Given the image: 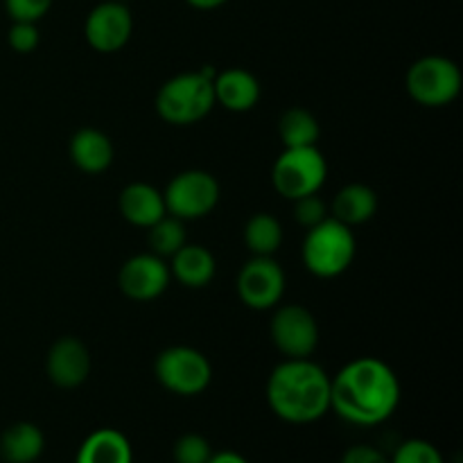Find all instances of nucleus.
Returning a JSON list of instances; mask_svg holds the SVG:
<instances>
[{
    "label": "nucleus",
    "instance_id": "12",
    "mask_svg": "<svg viewBox=\"0 0 463 463\" xmlns=\"http://www.w3.org/2000/svg\"><path fill=\"white\" fill-rule=\"evenodd\" d=\"M170 265L163 258L149 253L131 256L118 271V288L131 301H154L170 288Z\"/></svg>",
    "mask_w": 463,
    "mask_h": 463
},
{
    "label": "nucleus",
    "instance_id": "32",
    "mask_svg": "<svg viewBox=\"0 0 463 463\" xmlns=\"http://www.w3.org/2000/svg\"><path fill=\"white\" fill-rule=\"evenodd\" d=\"M113 3H125L127 5V0H113Z\"/></svg>",
    "mask_w": 463,
    "mask_h": 463
},
{
    "label": "nucleus",
    "instance_id": "7",
    "mask_svg": "<svg viewBox=\"0 0 463 463\" xmlns=\"http://www.w3.org/2000/svg\"><path fill=\"white\" fill-rule=\"evenodd\" d=\"M154 375L175 396H199L213 380V366L202 351L193 346H170L158 353Z\"/></svg>",
    "mask_w": 463,
    "mask_h": 463
},
{
    "label": "nucleus",
    "instance_id": "16",
    "mask_svg": "<svg viewBox=\"0 0 463 463\" xmlns=\"http://www.w3.org/2000/svg\"><path fill=\"white\" fill-rule=\"evenodd\" d=\"M215 256L202 244L185 242L170 258V274L188 289H202L211 285V280L215 279Z\"/></svg>",
    "mask_w": 463,
    "mask_h": 463
},
{
    "label": "nucleus",
    "instance_id": "3",
    "mask_svg": "<svg viewBox=\"0 0 463 463\" xmlns=\"http://www.w3.org/2000/svg\"><path fill=\"white\" fill-rule=\"evenodd\" d=\"M213 66L181 72L167 80L156 93V113L161 120L175 127H190L202 122L215 107L213 93Z\"/></svg>",
    "mask_w": 463,
    "mask_h": 463
},
{
    "label": "nucleus",
    "instance_id": "8",
    "mask_svg": "<svg viewBox=\"0 0 463 463\" xmlns=\"http://www.w3.org/2000/svg\"><path fill=\"white\" fill-rule=\"evenodd\" d=\"M163 199H165L167 215H175L184 222L202 220L211 215L220 203V184L206 170H185L167 184Z\"/></svg>",
    "mask_w": 463,
    "mask_h": 463
},
{
    "label": "nucleus",
    "instance_id": "4",
    "mask_svg": "<svg viewBox=\"0 0 463 463\" xmlns=\"http://www.w3.org/2000/svg\"><path fill=\"white\" fill-rule=\"evenodd\" d=\"M357 240L351 226L335 217H326L321 224L307 229L301 258L306 269L317 279H337L353 265Z\"/></svg>",
    "mask_w": 463,
    "mask_h": 463
},
{
    "label": "nucleus",
    "instance_id": "25",
    "mask_svg": "<svg viewBox=\"0 0 463 463\" xmlns=\"http://www.w3.org/2000/svg\"><path fill=\"white\" fill-rule=\"evenodd\" d=\"M392 463H446L437 446L425 439H407L393 452Z\"/></svg>",
    "mask_w": 463,
    "mask_h": 463
},
{
    "label": "nucleus",
    "instance_id": "23",
    "mask_svg": "<svg viewBox=\"0 0 463 463\" xmlns=\"http://www.w3.org/2000/svg\"><path fill=\"white\" fill-rule=\"evenodd\" d=\"M188 242V233H185V222L175 215H165L147 229V244L152 249L154 256L158 258H172L179 251L184 244Z\"/></svg>",
    "mask_w": 463,
    "mask_h": 463
},
{
    "label": "nucleus",
    "instance_id": "29",
    "mask_svg": "<svg viewBox=\"0 0 463 463\" xmlns=\"http://www.w3.org/2000/svg\"><path fill=\"white\" fill-rule=\"evenodd\" d=\"M342 463H392V459L378 448L360 443V446H353L344 452Z\"/></svg>",
    "mask_w": 463,
    "mask_h": 463
},
{
    "label": "nucleus",
    "instance_id": "1",
    "mask_svg": "<svg viewBox=\"0 0 463 463\" xmlns=\"http://www.w3.org/2000/svg\"><path fill=\"white\" fill-rule=\"evenodd\" d=\"M401 402V383L387 362L357 357L330 378V410L351 425L373 428L393 416Z\"/></svg>",
    "mask_w": 463,
    "mask_h": 463
},
{
    "label": "nucleus",
    "instance_id": "24",
    "mask_svg": "<svg viewBox=\"0 0 463 463\" xmlns=\"http://www.w3.org/2000/svg\"><path fill=\"white\" fill-rule=\"evenodd\" d=\"M172 457H175V463H208L213 457V448L206 437L197 432H188L176 439L175 448H172Z\"/></svg>",
    "mask_w": 463,
    "mask_h": 463
},
{
    "label": "nucleus",
    "instance_id": "19",
    "mask_svg": "<svg viewBox=\"0 0 463 463\" xmlns=\"http://www.w3.org/2000/svg\"><path fill=\"white\" fill-rule=\"evenodd\" d=\"M375 213H378V194L364 184L344 185L337 197L333 199V206H330V217L351 226V229L373 220Z\"/></svg>",
    "mask_w": 463,
    "mask_h": 463
},
{
    "label": "nucleus",
    "instance_id": "20",
    "mask_svg": "<svg viewBox=\"0 0 463 463\" xmlns=\"http://www.w3.org/2000/svg\"><path fill=\"white\" fill-rule=\"evenodd\" d=\"M43 432L27 420L9 425L0 437V457L5 463H34L43 455Z\"/></svg>",
    "mask_w": 463,
    "mask_h": 463
},
{
    "label": "nucleus",
    "instance_id": "30",
    "mask_svg": "<svg viewBox=\"0 0 463 463\" xmlns=\"http://www.w3.org/2000/svg\"><path fill=\"white\" fill-rule=\"evenodd\" d=\"M208 463H249V461L244 459L240 452L224 450V452H213V457L208 459Z\"/></svg>",
    "mask_w": 463,
    "mask_h": 463
},
{
    "label": "nucleus",
    "instance_id": "26",
    "mask_svg": "<svg viewBox=\"0 0 463 463\" xmlns=\"http://www.w3.org/2000/svg\"><path fill=\"white\" fill-rule=\"evenodd\" d=\"M326 217H330V208L326 206V202L319 197V193L294 199V220H297V224L312 229V226L321 224Z\"/></svg>",
    "mask_w": 463,
    "mask_h": 463
},
{
    "label": "nucleus",
    "instance_id": "15",
    "mask_svg": "<svg viewBox=\"0 0 463 463\" xmlns=\"http://www.w3.org/2000/svg\"><path fill=\"white\" fill-rule=\"evenodd\" d=\"M118 208H120V215L131 226H140V229H149L161 217L167 215L165 199H163L161 190L143 184V181L129 184L122 190L120 197H118Z\"/></svg>",
    "mask_w": 463,
    "mask_h": 463
},
{
    "label": "nucleus",
    "instance_id": "6",
    "mask_svg": "<svg viewBox=\"0 0 463 463\" xmlns=\"http://www.w3.org/2000/svg\"><path fill=\"white\" fill-rule=\"evenodd\" d=\"M405 86L416 104L441 109L455 102L461 93V71L452 59L428 54L414 61L407 71Z\"/></svg>",
    "mask_w": 463,
    "mask_h": 463
},
{
    "label": "nucleus",
    "instance_id": "18",
    "mask_svg": "<svg viewBox=\"0 0 463 463\" xmlns=\"http://www.w3.org/2000/svg\"><path fill=\"white\" fill-rule=\"evenodd\" d=\"M75 463H134V450L125 434L102 428L81 441Z\"/></svg>",
    "mask_w": 463,
    "mask_h": 463
},
{
    "label": "nucleus",
    "instance_id": "2",
    "mask_svg": "<svg viewBox=\"0 0 463 463\" xmlns=\"http://www.w3.org/2000/svg\"><path fill=\"white\" fill-rule=\"evenodd\" d=\"M265 393L271 411L285 423L310 425L330 411V375L310 357L280 362Z\"/></svg>",
    "mask_w": 463,
    "mask_h": 463
},
{
    "label": "nucleus",
    "instance_id": "9",
    "mask_svg": "<svg viewBox=\"0 0 463 463\" xmlns=\"http://www.w3.org/2000/svg\"><path fill=\"white\" fill-rule=\"evenodd\" d=\"M269 335L285 360H306L319 346V326L315 315L303 306H276Z\"/></svg>",
    "mask_w": 463,
    "mask_h": 463
},
{
    "label": "nucleus",
    "instance_id": "5",
    "mask_svg": "<svg viewBox=\"0 0 463 463\" xmlns=\"http://www.w3.org/2000/svg\"><path fill=\"white\" fill-rule=\"evenodd\" d=\"M328 179V163L317 145L312 147H285L271 167V184L280 197L301 199L317 194Z\"/></svg>",
    "mask_w": 463,
    "mask_h": 463
},
{
    "label": "nucleus",
    "instance_id": "28",
    "mask_svg": "<svg viewBox=\"0 0 463 463\" xmlns=\"http://www.w3.org/2000/svg\"><path fill=\"white\" fill-rule=\"evenodd\" d=\"M52 3L54 0H5V9L12 21L36 23L50 12Z\"/></svg>",
    "mask_w": 463,
    "mask_h": 463
},
{
    "label": "nucleus",
    "instance_id": "27",
    "mask_svg": "<svg viewBox=\"0 0 463 463\" xmlns=\"http://www.w3.org/2000/svg\"><path fill=\"white\" fill-rule=\"evenodd\" d=\"M7 43L14 52L18 54H30L39 48L41 34L36 23H25V21H14L12 27L7 32Z\"/></svg>",
    "mask_w": 463,
    "mask_h": 463
},
{
    "label": "nucleus",
    "instance_id": "11",
    "mask_svg": "<svg viewBox=\"0 0 463 463\" xmlns=\"http://www.w3.org/2000/svg\"><path fill=\"white\" fill-rule=\"evenodd\" d=\"M134 32V16L125 3L95 5L84 23V36L90 48L99 54H113L125 48Z\"/></svg>",
    "mask_w": 463,
    "mask_h": 463
},
{
    "label": "nucleus",
    "instance_id": "13",
    "mask_svg": "<svg viewBox=\"0 0 463 463\" xmlns=\"http://www.w3.org/2000/svg\"><path fill=\"white\" fill-rule=\"evenodd\" d=\"M45 373L59 389H77L90 375V353L77 337H61L50 346Z\"/></svg>",
    "mask_w": 463,
    "mask_h": 463
},
{
    "label": "nucleus",
    "instance_id": "31",
    "mask_svg": "<svg viewBox=\"0 0 463 463\" xmlns=\"http://www.w3.org/2000/svg\"><path fill=\"white\" fill-rule=\"evenodd\" d=\"M185 3L194 9H202V12H211V9H217L222 7V5H226L229 0H185Z\"/></svg>",
    "mask_w": 463,
    "mask_h": 463
},
{
    "label": "nucleus",
    "instance_id": "21",
    "mask_svg": "<svg viewBox=\"0 0 463 463\" xmlns=\"http://www.w3.org/2000/svg\"><path fill=\"white\" fill-rule=\"evenodd\" d=\"M244 244L253 256H276L283 244V226L269 213H256L244 224Z\"/></svg>",
    "mask_w": 463,
    "mask_h": 463
},
{
    "label": "nucleus",
    "instance_id": "17",
    "mask_svg": "<svg viewBox=\"0 0 463 463\" xmlns=\"http://www.w3.org/2000/svg\"><path fill=\"white\" fill-rule=\"evenodd\" d=\"M113 143L104 131L84 127L71 138V158L77 170L86 175L107 172L113 163Z\"/></svg>",
    "mask_w": 463,
    "mask_h": 463
},
{
    "label": "nucleus",
    "instance_id": "22",
    "mask_svg": "<svg viewBox=\"0 0 463 463\" xmlns=\"http://www.w3.org/2000/svg\"><path fill=\"white\" fill-rule=\"evenodd\" d=\"M279 136L285 147H312L321 136L319 120L307 109L292 107L280 116Z\"/></svg>",
    "mask_w": 463,
    "mask_h": 463
},
{
    "label": "nucleus",
    "instance_id": "10",
    "mask_svg": "<svg viewBox=\"0 0 463 463\" xmlns=\"http://www.w3.org/2000/svg\"><path fill=\"white\" fill-rule=\"evenodd\" d=\"M235 288L240 301L251 310H274L285 294V271L274 256H253L240 269Z\"/></svg>",
    "mask_w": 463,
    "mask_h": 463
},
{
    "label": "nucleus",
    "instance_id": "14",
    "mask_svg": "<svg viewBox=\"0 0 463 463\" xmlns=\"http://www.w3.org/2000/svg\"><path fill=\"white\" fill-rule=\"evenodd\" d=\"M213 93L215 104H222L226 111L247 113L260 99V81L247 68H226L213 77Z\"/></svg>",
    "mask_w": 463,
    "mask_h": 463
}]
</instances>
